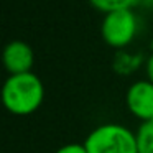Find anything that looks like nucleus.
<instances>
[{"label":"nucleus","instance_id":"obj_10","mask_svg":"<svg viewBox=\"0 0 153 153\" xmlns=\"http://www.w3.org/2000/svg\"><path fill=\"white\" fill-rule=\"evenodd\" d=\"M140 4H143L145 7H148V8H153V0H138Z\"/></svg>","mask_w":153,"mask_h":153},{"label":"nucleus","instance_id":"obj_5","mask_svg":"<svg viewBox=\"0 0 153 153\" xmlns=\"http://www.w3.org/2000/svg\"><path fill=\"white\" fill-rule=\"evenodd\" d=\"M2 61L10 74H23V73H31V68L35 63V53L28 43L22 40H13L4 48Z\"/></svg>","mask_w":153,"mask_h":153},{"label":"nucleus","instance_id":"obj_4","mask_svg":"<svg viewBox=\"0 0 153 153\" xmlns=\"http://www.w3.org/2000/svg\"><path fill=\"white\" fill-rule=\"evenodd\" d=\"M125 104L128 112L138 120H153V84L148 79L133 82L127 89Z\"/></svg>","mask_w":153,"mask_h":153},{"label":"nucleus","instance_id":"obj_7","mask_svg":"<svg viewBox=\"0 0 153 153\" xmlns=\"http://www.w3.org/2000/svg\"><path fill=\"white\" fill-rule=\"evenodd\" d=\"M89 4L105 15V13H110V12H115V10L132 8L133 5L138 4V0H89Z\"/></svg>","mask_w":153,"mask_h":153},{"label":"nucleus","instance_id":"obj_9","mask_svg":"<svg viewBox=\"0 0 153 153\" xmlns=\"http://www.w3.org/2000/svg\"><path fill=\"white\" fill-rule=\"evenodd\" d=\"M145 73H146V79L153 84V53L145 61Z\"/></svg>","mask_w":153,"mask_h":153},{"label":"nucleus","instance_id":"obj_6","mask_svg":"<svg viewBox=\"0 0 153 153\" xmlns=\"http://www.w3.org/2000/svg\"><path fill=\"white\" fill-rule=\"evenodd\" d=\"M135 137L138 153H153V120L140 123Z\"/></svg>","mask_w":153,"mask_h":153},{"label":"nucleus","instance_id":"obj_8","mask_svg":"<svg viewBox=\"0 0 153 153\" xmlns=\"http://www.w3.org/2000/svg\"><path fill=\"white\" fill-rule=\"evenodd\" d=\"M56 153H87V148L84 143H66L59 146Z\"/></svg>","mask_w":153,"mask_h":153},{"label":"nucleus","instance_id":"obj_3","mask_svg":"<svg viewBox=\"0 0 153 153\" xmlns=\"http://www.w3.org/2000/svg\"><path fill=\"white\" fill-rule=\"evenodd\" d=\"M138 31V18L132 8L105 13L100 23V36L109 46L122 50L133 41Z\"/></svg>","mask_w":153,"mask_h":153},{"label":"nucleus","instance_id":"obj_2","mask_svg":"<svg viewBox=\"0 0 153 153\" xmlns=\"http://www.w3.org/2000/svg\"><path fill=\"white\" fill-rule=\"evenodd\" d=\"M87 153H138L137 137L120 123H102L87 135Z\"/></svg>","mask_w":153,"mask_h":153},{"label":"nucleus","instance_id":"obj_1","mask_svg":"<svg viewBox=\"0 0 153 153\" xmlns=\"http://www.w3.org/2000/svg\"><path fill=\"white\" fill-rule=\"evenodd\" d=\"M45 86L35 73L12 74L2 87V102L13 115H30L41 107Z\"/></svg>","mask_w":153,"mask_h":153}]
</instances>
